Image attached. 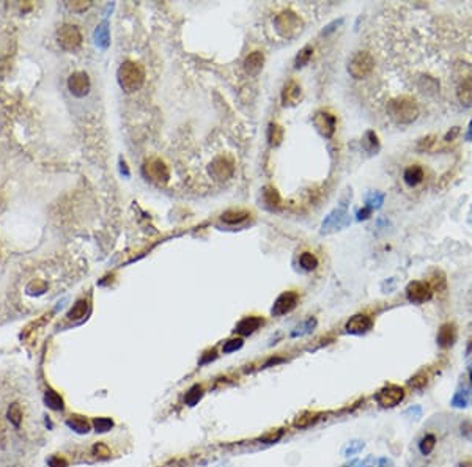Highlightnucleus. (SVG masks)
Here are the masks:
<instances>
[{
    "mask_svg": "<svg viewBox=\"0 0 472 467\" xmlns=\"http://www.w3.org/2000/svg\"><path fill=\"white\" fill-rule=\"evenodd\" d=\"M243 346V340L241 339H233V340H228L225 344H224V352L228 354V352H233V351H238L239 348Z\"/></svg>",
    "mask_w": 472,
    "mask_h": 467,
    "instance_id": "obj_43",
    "label": "nucleus"
},
{
    "mask_svg": "<svg viewBox=\"0 0 472 467\" xmlns=\"http://www.w3.org/2000/svg\"><path fill=\"white\" fill-rule=\"evenodd\" d=\"M403 398H405V390L398 385H387L381 388L376 395L378 404H381L383 408H393L397 406Z\"/></svg>",
    "mask_w": 472,
    "mask_h": 467,
    "instance_id": "obj_9",
    "label": "nucleus"
},
{
    "mask_svg": "<svg viewBox=\"0 0 472 467\" xmlns=\"http://www.w3.org/2000/svg\"><path fill=\"white\" fill-rule=\"evenodd\" d=\"M403 179L405 183L411 187H414L417 184L422 183L424 179V169L420 166H411L405 170V175H403Z\"/></svg>",
    "mask_w": 472,
    "mask_h": 467,
    "instance_id": "obj_21",
    "label": "nucleus"
},
{
    "mask_svg": "<svg viewBox=\"0 0 472 467\" xmlns=\"http://www.w3.org/2000/svg\"><path fill=\"white\" fill-rule=\"evenodd\" d=\"M383 200H384V195H383V194L373 192V194H370V195L367 197V206L370 208V210H373V208H380V206L383 205Z\"/></svg>",
    "mask_w": 472,
    "mask_h": 467,
    "instance_id": "obj_39",
    "label": "nucleus"
},
{
    "mask_svg": "<svg viewBox=\"0 0 472 467\" xmlns=\"http://www.w3.org/2000/svg\"><path fill=\"white\" fill-rule=\"evenodd\" d=\"M406 296L408 300L413 302V304H422L425 300H430L433 296V291L430 283L427 282H411L406 287Z\"/></svg>",
    "mask_w": 472,
    "mask_h": 467,
    "instance_id": "obj_8",
    "label": "nucleus"
},
{
    "mask_svg": "<svg viewBox=\"0 0 472 467\" xmlns=\"http://www.w3.org/2000/svg\"><path fill=\"white\" fill-rule=\"evenodd\" d=\"M364 148L367 151H370V153H373V151H376L378 148H380V142H378V137H376V134L373 131H368L365 134V137H364Z\"/></svg>",
    "mask_w": 472,
    "mask_h": 467,
    "instance_id": "obj_32",
    "label": "nucleus"
},
{
    "mask_svg": "<svg viewBox=\"0 0 472 467\" xmlns=\"http://www.w3.org/2000/svg\"><path fill=\"white\" fill-rule=\"evenodd\" d=\"M93 426L98 432H106V431H110L114 428V422L107 417H98V419L93 420Z\"/></svg>",
    "mask_w": 472,
    "mask_h": 467,
    "instance_id": "obj_33",
    "label": "nucleus"
},
{
    "mask_svg": "<svg viewBox=\"0 0 472 467\" xmlns=\"http://www.w3.org/2000/svg\"><path fill=\"white\" fill-rule=\"evenodd\" d=\"M318 419H320V414H316V412H304L302 415H299V417L295 420V426L296 428H308V426H312Z\"/></svg>",
    "mask_w": 472,
    "mask_h": 467,
    "instance_id": "obj_26",
    "label": "nucleus"
},
{
    "mask_svg": "<svg viewBox=\"0 0 472 467\" xmlns=\"http://www.w3.org/2000/svg\"><path fill=\"white\" fill-rule=\"evenodd\" d=\"M471 346H472V340H471Z\"/></svg>",
    "mask_w": 472,
    "mask_h": 467,
    "instance_id": "obj_55",
    "label": "nucleus"
},
{
    "mask_svg": "<svg viewBox=\"0 0 472 467\" xmlns=\"http://www.w3.org/2000/svg\"><path fill=\"white\" fill-rule=\"evenodd\" d=\"M282 436H283V431L279 429V431H276V432H269V434H266V436L260 437L258 442H263V444H274V442H277V440H279Z\"/></svg>",
    "mask_w": 472,
    "mask_h": 467,
    "instance_id": "obj_41",
    "label": "nucleus"
},
{
    "mask_svg": "<svg viewBox=\"0 0 472 467\" xmlns=\"http://www.w3.org/2000/svg\"><path fill=\"white\" fill-rule=\"evenodd\" d=\"M461 434L465 437H468V439H472V423H469V422L463 423V425H461Z\"/></svg>",
    "mask_w": 472,
    "mask_h": 467,
    "instance_id": "obj_46",
    "label": "nucleus"
},
{
    "mask_svg": "<svg viewBox=\"0 0 472 467\" xmlns=\"http://www.w3.org/2000/svg\"><path fill=\"white\" fill-rule=\"evenodd\" d=\"M359 467H375V458L373 456H368L362 463H359Z\"/></svg>",
    "mask_w": 472,
    "mask_h": 467,
    "instance_id": "obj_50",
    "label": "nucleus"
},
{
    "mask_svg": "<svg viewBox=\"0 0 472 467\" xmlns=\"http://www.w3.org/2000/svg\"><path fill=\"white\" fill-rule=\"evenodd\" d=\"M458 134H460V127L455 126V127H452V131H449L447 134H445L444 140H445V142H450V140H453V138L457 137Z\"/></svg>",
    "mask_w": 472,
    "mask_h": 467,
    "instance_id": "obj_47",
    "label": "nucleus"
},
{
    "mask_svg": "<svg viewBox=\"0 0 472 467\" xmlns=\"http://www.w3.org/2000/svg\"><path fill=\"white\" fill-rule=\"evenodd\" d=\"M466 140H472V120H471V123H469V127H468V132H466Z\"/></svg>",
    "mask_w": 472,
    "mask_h": 467,
    "instance_id": "obj_53",
    "label": "nucleus"
},
{
    "mask_svg": "<svg viewBox=\"0 0 472 467\" xmlns=\"http://www.w3.org/2000/svg\"><path fill=\"white\" fill-rule=\"evenodd\" d=\"M44 403L49 406L50 409L54 411H62L63 409V400L58 393H55L54 390H47L44 393Z\"/></svg>",
    "mask_w": 472,
    "mask_h": 467,
    "instance_id": "obj_27",
    "label": "nucleus"
},
{
    "mask_svg": "<svg viewBox=\"0 0 472 467\" xmlns=\"http://www.w3.org/2000/svg\"><path fill=\"white\" fill-rule=\"evenodd\" d=\"M468 403H469V398L466 392H458L453 396V401H452V404L458 406V408H465V406H468Z\"/></svg>",
    "mask_w": 472,
    "mask_h": 467,
    "instance_id": "obj_42",
    "label": "nucleus"
},
{
    "mask_svg": "<svg viewBox=\"0 0 472 467\" xmlns=\"http://www.w3.org/2000/svg\"><path fill=\"white\" fill-rule=\"evenodd\" d=\"M263 63H264V57L260 50H254L252 54H249L244 60V68H246V73L251 74V76H257L263 68Z\"/></svg>",
    "mask_w": 472,
    "mask_h": 467,
    "instance_id": "obj_17",
    "label": "nucleus"
},
{
    "mask_svg": "<svg viewBox=\"0 0 472 467\" xmlns=\"http://www.w3.org/2000/svg\"><path fill=\"white\" fill-rule=\"evenodd\" d=\"M94 41H96V44L102 49H106L109 46L110 37H109L107 22H102L101 25H98V29L94 30Z\"/></svg>",
    "mask_w": 472,
    "mask_h": 467,
    "instance_id": "obj_24",
    "label": "nucleus"
},
{
    "mask_svg": "<svg viewBox=\"0 0 472 467\" xmlns=\"http://www.w3.org/2000/svg\"><path fill=\"white\" fill-rule=\"evenodd\" d=\"M362 448H364V442H360V440H353V442H349V445L345 448V452L343 453H345V456H354Z\"/></svg>",
    "mask_w": 472,
    "mask_h": 467,
    "instance_id": "obj_40",
    "label": "nucleus"
},
{
    "mask_svg": "<svg viewBox=\"0 0 472 467\" xmlns=\"http://www.w3.org/2000/svg\"><path fill=\"white\" fill-rule=\"evenodd\" d=\"M455 339H457L455 326L450 323L442 324L439 332H437V344H439L441 348H450V346L455 343Z\"/></svg>",
    "mask_w": 472,
    "mask_h": 467,
    "instance_id": "obj_20",
    "label": "nucleus"
},
{
    "mask_svg": "<svg viewBox=\"0 0 472 467\" xmlns=\"http://www.w3.org/2000/svg\"><path fill=\"white\" fill-rule=\"evenodd\" d=\"M93 453L94 455H99V456H109L110 455V452H109V448L104 445V444H96L93 447Z\"/></svg>",
    "mask_w": 472,
    "mask_h": 467,
    "instance_id": "obj_45",
    "label": "nucleus"
},
{
    "mask_svg": "<svg viewBox=\"0 0 472 467\" xmlns=\"http://www.w3.org/2000/svg\"><path fill=\"white\" fill-rule=\"evenodd\" d=\"M210 173L211 176L217 181L230 179L235 173V164L230 158H227V156H217V158H214L211 162Z\"/></svg>",
    "mask_w": 472,
    "mask_h": 467,
    "instance_id": "obj_7",
    "label": "nucleus"
},
{
    "mask_svg": "<svg viewBox=\"0 0 472 467\" xmlns=\"http://www.w3.org/2000/svg\"><path fill=\"white\" fill-rule=\"evenodd\" d=\"M6 420L13 428H16V429L21 428L22 420H24V409H22V404L19 401H13V403L8 404V408H6Z\"/></svg>",
    "mask_w": 472,
    "mask_h": 467,
    "instance_id": "obj_18",
    "label": "nucleus"
},
{
    "mask_svg": "<svg viewBox=\"0 0 472 467\" xmlns=\"http://www.w3.org/2000/svg\"><path fill=\"white\" fill-rule=\"evenodd\" d=\"M143 175L147 176L151 183L158 186H164L170 179V170L164 164V161H161L159 158H150L143 162Z\"/></svg>",
    "mask_w": 472,
    "mask_h": 467,
    "instance_id": "obj_5",
    "label": "nucleus"
},
{
    "mask_svg": "<svg viewBox=\"0 0 472 467\" xmlns=\"http://www.w3.org/2000/svg\"><path fill=\"white\" fill-rule=\"evenodd\" d=\"M87 310H88V302L85 300V299H81V300H77L76 304H74V307L70 310V313H68V318H70V319H81V318L85 316Z\"/></svg>",
    "mask_w": 472,
    "mask_h": 467,
    "instance_id": "obj_28",
    "label": "nucleus"
},
{
    "mask_svg": "<svg viewBox=\"0 0 472 467\" xmlns=\"http://www.w3.org/2000/svg\"><path fill=\"white\" fill-rule=\"evenodd\" d=\"M409 384L413 387H416V388H422L427 384V376L424 373H419V375H416L413 379L409 381Z\"/></svg>",
    "mask_w": 472,
    "mask_h": 467,
    "instance_id": "obj_44",
    "label": "nucleus"
},
{
    "mask_svg": "<svg viewBox=\"0 0 472 467\" xmlns=\"http://www.w3.org/2000/svg\"><path fill=\"white\" fill-rule=\"evenodd\" d=\"M299 263H301V266L305 271H313L315 267L318 266V259H316V256L313 254L305 252L301 255V258H299Z\"/></svg>",
    "mask_w": 472,
    "mask_h": 467,
    "instance_id": "obj_31",
    "label": "nucleus"
},
{
    "mask_svg": "<svg viewBox=\"0 0 472 467\" xmlns=\"http://www.w3.org/2000/svg\"><path fill=\"white\" fill-rule=\"evenodd\" d=\"M145 82V69L135 62H125L118 68V84L126 93H134L142 88Z\"/></svg>",
    "mask_w": 472,
    "mask_h": 467,
    "instance_id": "obj_2",
    "label": "nucleus"
},
{
    "mask_svg": "<svg viewBox=\"0 0 472 467\" xmlns=\"http://www.w3.org/2000/svg\"><path fill=\"white\" fill-rule=\"evenodd\" d=\"M380 467H393V464L390 460H387V458H383V460L380 461Z\"/></svg>",
    "mask_w": 472,
    "mask_h": 467,
    "instance_id": "obj_51",
    "label": "nucleus"
},
{
    "mask_svg": "<svg viewBox=\"0 0 472 467\" xmlns=\"http://www.w3.org/2000/svg\"><path fill=\"white\" fill-rule=\"evenodd\" d=\"M202 396H203V387L199 385V384H195L187 390V393L184 396V403L187 406H195L197 403L202 400Z\"/></svg>",
    "mask_w": 472,
    "mask_h": 467,
    "instance_id": "obj_25",
    "label": "nucleus"
},
{
    "mask_svg": "<svg viewBox=\"0 0 472 467\" xmlns=\"http://www.w3.org/2000/svg\"><path fill=\"white\" fill-rule=\"evenodd\" d=\"M436 445V437L433 434H427L422 437L419 444V448H420V453L422 455H430L433 452V448Z\"/></svg>",
    "mask_w": 472,
    "mask_h": 467,
    "instance_id": "obj_30",
    "label": "nucleus"
},
{
    "mask_svg": "<svg viewBox=\"0 0 472 467\" xmlns=\"http://www.w3.org/2000/svg\"><path fill=\"white\" fill-rule=\"evenodd\" d=\"M49 466L50 467H66V461L63 458H52V460L49 461Z\"/></svg>",
    "mask_w": 472,
    "mask_h": 467,
    "instance_id": "obj_48",
    "label": "nucleus"
},
{
    "mask_svg": "<svg viewBox=\"0 0 472 467\" xmlns=\"http://www.w3.org/2000/svg\"><path fill=\"white\" fill-rule=\"evenodd\" d=\"M434 143H436V137L434 135H427V137L420 138V140H419L417 150L419 151H430Z\"/></svg>",
    "mask_w": 472,
    "mask_h": 467,
    "instance_id": "obj_36",
    "label": "nucleus"
},
{
    "mask_svg": "<svg viewBox=\"0 0 472 467\" xmlns=\"http://www.w3.org/2000/svg\"><path fill=\"white\" fill-rule=\"evenodd\" d=\"M58 42L65 50H74L81 46L82 42V35L81 30L71 24H65L58 29Z\"/></svg>",
    "mask_w": 472,
    "mask_h": 467,
    "instance_id": "obj_6",
    "label": "nucleus"
},
{
    "mask_svg": "<svg viewBox=\"0 0 472 467\" xmlns=\"http://www.w3.org/2000/svg\"><path fill=\"white\" fill-rule=\"evenodd\" d=\"M375 68V58L372 57L370 52L359 50L351 57L348 63V73L354 79H365L367 76H370Z\"/></svg>",
    "mask_w": 472,
    "mask_h": 467,
    "instance_id": "obj_4",
    "label": "nucleus"
},
{
    "mask_svg": "<svg viewBox=\"0 0 472 467\" xmlns=\"http://www.w3.org/2000/svg\"><path fill=\"white\" fill-rule=\"evenodd\" d=\"M298 300H299L298 293H295V291L282 293L272 305V310H271L272 316H282V315L290 313V311L298 305Z\"/></svg>",
    "mask_w": 472,
    "mask_h": 467,
    "instance_id": "obj_10",
    "label": "nucleus"
},
{
    "mask_svg": "<svg viewBox=\"0 0 472 467\" xmlns=\"http://www.w3.org/2000/svg\"><path fill=\"white\" fill-rule=\"evenodd\" d=\"M336 117L331 115L329 112H316L315 117H313V125L316 127V131H318L323 137L326 138H331L336 132Z\"/></svg>",
    "mask_w": 472,
    "mask_h": 467,
    "instance_id": "obj_12",
    "label": "nucleus"
},
{
    "mask_svg": "<svg viewBox=\"0 0 472 467\" xmlns=\"http://www.w3.org/2000/svg\"><path fill=\"white\" fill-rule=\"evenodd\" d=\"M264 202L268 203V205H271V206L279 205L280 197H279V194H277V190H276V189H271V187H266V189H264Z\"/></svg>",
    "mask_w": 472,
    "mask_h": 467,
    "instance_id": "obj_35",
    "label": "nucleus"
},
{
    "mask_svg": "<svg viewBox=\"0 0 472 467\" xmlns=\"http://www.w3.org/2000/svg\"><path fill=\"white\" fill-rule=\"evenodd\" d=\"M461 467H472V463H471V461H466V463L461 464Z\"/></svg>",
    "mask_w": 472,
    "mask_h": 467,
    "instance_id": "obj_54",
    "label": "nucleus"
},
{
    "mask_svg": "<svg viewBox=\"0 0 472 467\" xmlns=\"http://www.w3.org/2000/svg\"><path fill=\"white\" fill-rule=\"evenodd\" d=\"M247 217H249V212L243 211V210H231V211H227V212L222 214V220H224L225 223H228V225L241 223Z\"/></svg>",
    "mask_w": 472,
    "mask_h": 467,
    "instance_id": "obj_23",
    "label": "nucleus"
},
{
    "mask_svg": "<svg viewBox=\"0 0 472 467\" xmlns=\"http://www.w3.org/2000/svg\"><path fill=\"white\" fill-rule=\"evenodd\" d=\"M261 324H263V319H261V318H258V316H247V318L241 319V321L236 324L235 332H238L239 335H244V337H246V335L254 334Z\"/></svg>",
    "mask_w": 472,
    "mask_h": 467,
    "instance_id": "obj_19",
    "label": "nucleus"
},
{
    "mask_svg": "<svg viewBox=\"0 0 472 467\" xmlns=\"http://www.w3.org/2000/svg\"><path fill=\"white\" fill-rule=\"evenodd\" d=\"M457 98L465 107H472V76L465 77L457 88Z\"/></svg>",
    "mask_w": 472,
    "mask_h": 467,
    "instance_id": "obj_16",
    "label": "nucleus"
},
{
    "mask_svg": "<svg viewBox=\"0 0 472 467\" xmlns=\"http://www.w3.org/2000/svg\"><path fill=\"white\" fill-rule=\"evenodd\" d=\"M373 326V321L370 316L367 315H354L353 318H349V321L346 323L345 329L348 334L353 335H362L365 332H368Z\"/></svg>",
    "mask_w": 472,
    "mask_h": 467,
    "instance_id": "obj_13",
    "label": "nucleus"
},
{
    "mask_svg": "<svg viewBox=\"0 0 472 467\" xmlns=\"http://www.w3.org/2000/svg\"><path fill=\"white\" fill-rule=\"evenodd\" d=\"M274 25H276V30L283 38H293L302 30L301 17L291 10H285L279 13L276 16V19H274Z\"/></svg>",
    "mask_w": 472,
    "mask_h": 467,
    "instance_id": "obj_3",
    "label": "nucleus"
},
{
    "mask_svg": "<svg viewBox=\"0 0 472 467\" xmlns=\"http://www.w3.org/2000/svg\"><path fill=\"white\" fill-rule=\"evenodd\" d=\"M301 86L299 84H296L295 81H290L285 86H283L282 90V102L283 106H296L301 99Z\"/></svg>",
    "mask_w": 472,
    "mask_h": 467,
    "instance_id": "obj_15",
    "label": "nucleus"
},
{
    "mask_svg": "<svg viewBox=\"0 0 472 467\" xmlns=\"http://www.w3.org/2000/svg\"><path fill=\"white\" fill-rule=\"evenodd\" d=\"M68 88L77 98L87 96L90 91V77L85 71H76L68 79Z\"/></svg>",
    "mask_w": 472,
    "mask_h": 467,
    "instance_id": "obj_11",
    "label": "nucleus"
},
{
    "mask_svg": "<svg viewBox=\"0 0 472 467\" xmlns=\"http://www.w3.org/2000/svg\"><path fill=\"white\" fill-rule=\"evenodd\" d=\"M349 223V219L346 212L343 210H336L328 215V219L323 222V231H331V230H339L346 227Z\"/></svg>",
    "mask_w": 472,
    "mask_h": 467,
    "instance_id": "obj_14",
    "label": "nucleus"
},
{
    "mask_svg": "<svg viewBox=\"0 0 472 467\" xmlns=\"http://www.w3.org/2000/svg\"><path fill=\"white\" fill-rule=\"evenodd\" d=\"M268 137H269L271 145H277V143L282 140V129H280L277 125H271V126H269V134H268Z\"/></svg>",
    "mask_w": 472,
    "mask_h": 467,
    "instance_id": "obj_38",
    "label": "nucleus"
},
{
    "mask_svg": "<svg viewBox=\"0 0 472 467\" xmlns=\"http://www.w3.org/2000/svg\"><path fill=\"white\" fill-rule=\"evenodd\" d=\"M213 359H216V352H214V351L211 352V356H207L205 359H202V362H200V363L203 365V363H207V362H210V360H213Z\"/></svg>",
    "mask_w": 472,
    "mask_h": 467,
    "instance_id": "obj_52",
    "label": "nucleus"
},
{
    "mask_svg": "<svg viewBox=\"0 0 472 467\" xmlns=\"http://www.w3.org/2000/svg\"><path fill=\"white\" fill-rule=\"evenodd\" d=\"M312 54H313V49L310 46H305L299 50V54L296 55V60H295V65L296 68H302L308 63V60L312 58Z\"/></svg>",
    "mask_w": 472,
    "mask_h": 467,
    "instance_id": "obj_29",
    "label": "nucleus"
},
{
    "mask_svg": "<svg viewBox=\"0 0 472 467\" xmlns=\"http://www.w3.org/2000/svg\"><path fill=\"white\" fill-rule=\"evenodd\" d=\"M471 378H472V373H471Z\"/></svg>",
    "mask_w": 472,
    "mask_h": 467,
    "instance_id": "obj_56",
    "label": "nucleus"
},
{
    "mask_svg": "<svg viewBox=\"0 0 472 467\" xmlns=\"http://www.w3.org/2000/svg\"><path fill=\"white\" fill-rule=\"evenodd\" d=\"M66 425L73 431L79 432V434H87V432L90 431V423L85 419H82L81 415H73L71 419L66 420Z\"/></svg>",
    "mask_w": 472,
    "mask_h": 467,
    "instance_id": "obj_22",
    "label": "nucleus"
},
{
    "mask_svg": "<svg viewBox=\"0 0 472 467\" xmlns=\"http://www.w3.org/2000/svg\"><path fill=\"white\" fill-rule=\"evenodd\" d=\"M370 214H372V210H370L368 206H365L364 210H360V211L357 212V220H364V219H367Z\"/></svg>",
    "mask_w": 472,
    "mask_h": 467,
    "instance_id": "obj_49",
    "label": "nucleus"
},
{
    "mask_svg": "<svg viewBox=\"0 0 472 467\" xmlns=\"http://www.w3.org/2000/svg\"><path fill=\"white\" fill-rule=\"evenodd\" d=\"M66 6L73 11L77 13H84L85 10H88L91 6V2H84V0H77V2H66Z\"/></svg>",
    "mask_w": 472,
    "mask_h": 467,
    "instance_id": "obj_37",
    "label": "nucleus"
},
{
    "mask_svg": "<svg viewBox=\"0 0 472 467\" xmlns=\"http://www.w3.org/2000/svg\"><path fill=\"white\" fill-rule=\"evenodd\" d=\"M387 115L397 125H411L419 118L420 109L414 99L408 96H400L387 102Z\"/></svg>",
    "mask_w": 472,
    "mask_h": 467,
    "instance_id": "obj_1",
    "label": "nucleus"
},
{
    "mask_svg": "<svg viewBox=\"0 0 472 467\" xmlns=\"http://www.w3.org/2000/svg\"><path fill=\"white\" fill-rule=\"evenodd\" d=\"M315 324H316V321L313 318H310V319H307V321L301 326V327H298V331H295L293 334V337H299V335H305V334H310L312 331H313V327H315Z\"/></svg>",
    "mask_w": 472,
    "mask_h": 467,
    "instance_id": "obj_34",
    "label": "nucleus"
}]
</instances>
